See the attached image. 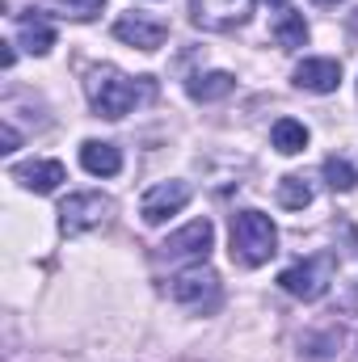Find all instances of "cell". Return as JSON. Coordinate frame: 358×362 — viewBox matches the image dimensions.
<instances>
[{"mask_svg":"<svg viewBox=\"0 0 358 362\" xmlns=\"http://www.w3.org/2000/svg\"><path fill=\"white\" fill-rule=\"evenodd\" d=\"M148 93H152V85H148L144 76L131 81V76H122V72L110 68V64L93 68L89 76H85V97H89V105L97 110V118H110V122L127 118Z\"/></svg>","mask_w":358,"mask_h":362,"instance_id":"1","label":"cell"},{"mask_svg":"<svg viewBox=\"0 0 358 362\" xmlns=\"http://www.w3.org/2000/svg\"><path fill=\"white\" fill-rule=\"evenodd\" d=\"M232 262L236 266H245V270H258V266H266L270 257L278 253V228H274V219L262 215V211H236L232 215Z\"/></svg>","mask_w":358,"mask_h":362,"instance_id":"2","label":"cell"},{"mask_svg":"<svg viewBox=\"0 0 358 362\" xmlns=\"http://www.w3.org/2000/svg\"><path fill=\"white\" fill-rule=\"evenodd\" d=\"M333 278H337V257L333 253H316V257H304V262L287 266V270L278 274V286L287 295L304 299V303H316L333 286Z\"/></svg>","mask_w":358,"mask_h":362,"instance_id":"3","label":"cell"},{"mask_svg":"<svg viewBox=\"0 0 358 362\" xmlns=\"http://www.w3.org/2000/svg\"><path fill=\"white\" fill-rule=\"evenodd\" d=\"M169 295H173V303H181L185 312H215L224 286H219V274L211 270L207 262H194V266H185L169 282Z\"/></svg>","mask_w":358,"mask_h":362,"instance_id":"4","label":"cell"},{"mask_svg":"<svg viewBox=\"0 0 358 362\" xmlns=\"http://www.w3.org/2000/svg\"><path fill=\"white\" fill-rule=\"evenodd\" d=\"M110 215H114V202L105 194H97V189L68 194L59 202V232L64 236H85V232H97Z\"/></svg>","mask_w":358,"mask_h":362,"instance_id":"5","label":"cell"},{"mask_svg":"<svg viewBox=\"0 0 358 362\" xmlns=\"http://www.w3.org/2000/svg\"><path fill=\"white\" fill-rule=\"evenodd\" d=\"M253 17V0H190V21L211 34L241 30Z\"/></svg>","mask_w":358,"mask_h":362,"instance_id":"6","label":"cell"},{"mask_svg":"<svg viewBox=\"0 0 358 362\" xmlns=\"http://www.w3.org/2000/svg\"><path fill=\"white\" fill-rule=\"evenodd\" d=\"M190 198H194L190 181H156V185L139 198V219H144L148 228H161L165 219H173V215L185 211Z\"/></svg>","mask_w":358,"mask_h":362,"instance_id":"7","label":"cell"},{"mask_svg":"<svg viewBox=\"0 0 358 362\" xmlns=\"http://www.w3.org/2000/svg\"><path fill=\"white\" fill-rule=\"evenodd\" d=\"M114 38L127 42V47H135V51H161L165 38H169V25L161 17H152V13L131 8V13H122L114 21Z\"/></svg>","mask_w":358,"mask_h":362,"instance_id":"8","label":"cell"},{"mask_svg":"<svg viewBox=\"0 0 358 362\" xmlns=\"http://www.w3.org/2000/svg\"><path fill=\"white\" fill-rule=\"evenodd\" d=\"M211 245H215V223L211 219H194V223H185L181 232H173L161 245V253L173 257V262H207Z\"/></svg>","mask_w":358,"mask_h":362,"instance_id":"9","label":"cell"},{"mask_svg":"<svg viewBox=\"0 0 358 362\" xmlns=\"http://www.w3.org/2000/svg\"><path fill=\"white\" fill-rule=\"evenodd\" d=\"M291 81H295V89H304V93H337V85H342V64L337 59H325V55L299 59L295 72H291Z\"/></svg>","mask_w":358,"mask_h":362,"instance_id":"10","label":"cell"},{"mask_svg":"<svg viewBox=\"0 0 358 362\" xmlns=\"http://www.w3.org/2000/svg\"><path fill=\"white\" fill-rule=\"evenodd\" d=\"M13 177L21 181L30 194H55L68 173H64V165L59 160H34V165H21V169H13Z\"/></svg>","mask_w":358,"mask_h":362,"instance_id":"11","label":"cell"},{"mask_svg":"<svg viewBox=\"0 0 358 362\" xmlns=\"http://www.w3.org/2000/svg\"><path fill=\"white\" fill-rule=\"evenodd\" d=\"M81 165L93 177H114V173H122V152L105 139H85L81 144Z\"/></svg>","mask_w":358,"mask_h":362,"instance_id":"12","label":"cell"},{"mask_svg":"<svg viewBox=\"0 0 358 362\" xmlns=\"http://www.w3.org/2000/svg\"><path fill=\"white\" fill-rule=\"evenodd\" d=\"M236 89V76L232 72H194L190 81H185V93L194 97V101H219V97H228V93Z\"/></svg>","mask_w":358,"mask_h":362,"instance_id":"13","label":"cell"},{"mask_svg":"<svg viewBox=\"0 0 358 362\" xmlns=\"http://www.w3.org/2000/svg\"><path fill=\"white\" fill-rule=\"evenodd\" d=\"M308 139H312V131H308L299 118H278V122L270 127V144H274V152H282V156H299V152L308 148Z\"/></svg>","mask_w":358,"mask_h":362,"instance_id":"14","label":"cell"},{"mask_svg":"<svg viewBox=\"0 0 358 362\" xmlns=\"http://www.w3.org/2000/svg\"><path fill=\"white\" fill-rule=\"evenodd\" d=\"M17 30H21V47H25L30 55H51V47H55V30H51L47 21H30V17H21Z\"/></svg>","mask_w":358,"mask_h":362,"instance_id":"15","label":"cell"},{"mask_svg":"<svg viewBox=\"0 0 358 362\" xmlns=\"http://www.w3.org/2000/svg\"><path fill=\"white\" fill-rule=\"evenodd\" d=\"M274 42L287 47V51L304 47V42H308V21H304V13H287V8H282V17H278V25H274Z\"/></svg>","mask_w":358,"mask_h":362,"instance_id":"16","label":"cell"},{"mask_svg":"<svg viewBox=\"0 0 358 362\" xmlns=\"http://www.w3.org/2000/svg\"><path fill=\"white\" fill-rule=\"evenodd\" d=\"M278 202H282L287 211H304V206L312 202V181L299 177V173H287V177L278 181Z\"/></svg>","mask_w":358,"mask_h":362,"instance_id":"17","label":"cell"},{"mask_svg":"<svg viewBox=\"0 0 358 362\" xmlns=\"http://www.w3.org/2000/svg\"><path fill=\"white\" fill-rule=\"evenodd\" d=\"M325 181H329V189L350 194V189L358 185V169L346 160V156H329V160H325Z\"/></svg>","mask_w":358,"mask_h":362,"instance_id":"18","label":"cell"},{"mask_svg":"<svg viewBox=\"0 0 358 362\" xmlns=\"http://www.w3.org/2000/svg\"><path fill=\"white\" fill-rule=\"evenodd\" d=\"M59 17H68V21H93L101 8H105V0H47Z\"/></svg>","mask_w":358,"mask_h":362,"instance_id":"19","label":"cell"},{"mask_svg":"<svg viewBox=\"0 0 358 362\" xmlns=\"http://www.w3.org/2000/svg\"><path fill=\"white\" fill-rule=\"evenodd\" d=\"M17 148H21V135H17L13 122H4V127H0V152L8 156V152H17Z\"/></svg>","mask_w":358,"mask_h":362,"instance_id":"20","label":"cell"},{"mask_svg":"<svg viewBox=\"0 0 358 362\" xmlns=\"http://www.w3.org/2000/svg\"><path fill=\"white\" fill-rule=\"evenodd\" d=\"M4 51H0V68H13V59H17V51H13V42H0Z\"/></svg>","mask_w":358,"mask_h":362,"instance_id":"21","label":"cell"},{"mask_svg":"<svg viewBox=\"0 0 358 362\" xmlns=\"http://www.w3.org/2000/svg\"><path fill=\"white\" fill-rule=\"evenodd\" d=\"M312 4H321V8H337V4H346V0H312Z\"/></svg>","mask_w":358,"mask_h":362,"instance_id":"22","label":"cell"},{"mask_svg":"<svg viewBox=\"0 0 358 362\" xmlns=\"http://www.w3.org/2000/svg\"><path fill=\"white\" fill-rule=\"evenodd\" d=\"M270 8H287V0H266Z\"/></svg>","mask_w":358,"mask_h":362,"instance_id":"23","label":"cell"},{"mask_svg":"<svg viewBox=\"0 0 358 362\" xmlns=\"http://www.w3.org/2000/svg\"><path fill=\"white\" fill-rule=\"evenodd\" d=\"M354 30H358V13H354Z\"/></svg>","mask_w":358,"mask_h":362,"instance_id":"24","label":"cell"}]
</instances>
